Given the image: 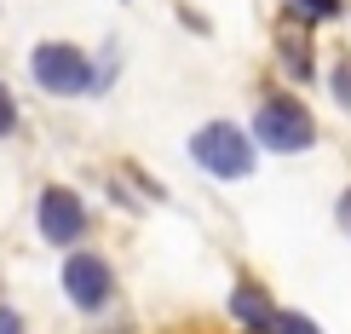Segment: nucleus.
Instances as JSON below:
<instances>
[{"mask_svg": "<svg viewBox=\"0 0 351 334\" xmlns=\"http://www.w3.org/2000/svg\"><path fill=\"white\" fill-rule=\"evenodd\" d=\"M300 18H340V0H300Z\"/></svg>", "mask_w": 351, "mask_h": 334, "instance_id": "nucleus-9", "label": "nucleus"}, {"mask_svg": "<svg viewBox=\"0 0 351 334\" xmlns=\"http://www.w3.org/2000/svg\"><path fill=\"white\" fill-rule=\"evenodd\" d=\"M12 127H18V98H12L6 86H0V139H6Z\"/></svg>", "mask_w": 351, "mask_h": 334, "instance_id": "nucleus-10", "label": "nucleus"}, {"mask_svg": "<svg viewBox=\"0 0 351 334\" xmlns=\"http://www.w3.org/2000/svg\"><path fill=\"white\" fill-rule=\"evenodd\" d=\"M271 334H323L311 323V317H300V311H276V323H271Z\"/></svg>", "mask_w": 351, "mask_h": 334, "instance_id": "nucleus-7", "label": "nucleus"}, {"mask_svg": "<svg viewBox=\"0 0 351 334\" xmlns=\"http://www.w3.org/2000/svg\"><path fill=\"white\" fill-rule=\"evenodd\" d=\"M190 156H196V167L213 173V179H242V173L254 167V144H247V133L230 127V121H208L190 139Z\"/></svg>", "mask_w": 351, "mask_h": 334, "instance_id": "nucleus-1", "label": "nucleus"}, {"mask_svg": "<svg viewBox=\"0 0 351 334\" xmlns=\"http://www.w3.org/2000/svg\"><path fill=\"white\" fill-rule=\"evenodd\" d=\"M29 75L47 86V93L75 98V93H86V86H93V58H86L81 47L47 40V47H35V58H29Z\"/></svg>", "mask_w": 351, "mask_h": 334, "instance_id": "nucleus-3", "label": "nucleus"}, {"mask_svg": "<svg viewBox=\"0 0 351 334\" xmlns=\"http://www.w3.org/2000/svg\"><path fill=\"white\" fill-rule=\"evenodd\" d=\"M64 294H69V306H75V311H104L110 294H115L110 265H104L98 254H69V265H64Z\"/></svg>", "mask_w": 351, "mask_h": 334, "instance_id": "nucleus-4", "label": "nucleus"}, {"mask_svg": "<svg viewBox=\"0 0 351 334\" xmlns=\"http://www.w3.org/2000/svg\"><path fill=\"white\" fill-rule=\"evenodd\" d=\"M282 47H288V69H294V75H311V52H305V40H300V35H288Z\"/></svg>", "mask_w": 351, "mask_h": 334, "instance_id": "nucleus-8", "label": "nucleus"}, {"mask_svg": "<svg viewBox=\"0 0 351 334\" xmlns=\"http://www.w3.org/2000/svg\"><path fill=\"white\" fill-rule=\"evenodd\" d=\"M230 317H237L242 329H254V334L276 323V311H271V300L259 294L254 283H237V288H230Z\"/></svg>", "mask_w": 351, "mask_h": 334, "instance_id": "nucleus-6", "label": "nucleus"}, {"mask_svg": "<svg viewBox=\"0 0 351 334\" xmlns=\"http://www.w3.org/2000/svg\"><path fill=\"white\" fill-rule=\"evenodd\" d=\"M0 334H23V317H18V311H6V306H0Z\"/></svg>", "mask_w": 351, "mask_h": 334, "instance_id": "nucleus-12", "label": "nucleus"}, {"mask_svg": "<svg viewBox=\"0 0 351 334\" xmlns=\"http://www.w3.org/2000/svg\"><path fill=\"white\" fill-rule=\"evenodd\" d=\"M340 225H346V230H351V191H346V196H340Z\"/></svg>", "mask_w": 351, "mask_h": 334, "instance_id": "nucleus-13", "label": "nucleus"}, {"mask_svg": "<svg viewBox=\"0 0 351 334\" xmlns=\"http://www.w3.org/2000/svg\"><path fill=\"white\" fill-rule=\"evenodd\" d=\"M254 139L265 144V150H276V156H300V150H311L317 121L294 104V98H271V104H259V115H254Z\"/></svg>", "mask_w": 351, "mask_h": 334, "instance_id": "nucleus-2", "label": "nucleus"}, {"mask_svg": "<svg viewBox=\"0 0 351 334\" xmlns=\"http://www.w3.org/2000/svg\"><path fill=\"white\" fill-rule=\"evenodd\" d=\"M35 219H40V237L47 242L69 248V242H81V230H86V208H81L75 191L52 184V191H40V202H35Z\"/></svg>", "mask_w": 351, "mask_h": 334, "instance_id": "nucleus-5", "label": "nucleus"}, {"mask_svg": "<svg viewBox=\"0 0 351 334\" xmlns=\"http://www.w3.org/2000/svg\"><path fill=\"white\" fill-rule=\"evenodd\" d=\"M334 93H340V104L351 110V58H346L340 69H334Z\"/></svg>", "mask_w": 351, "mask_h": 334, "instance_id": "nucleus-11", "label": "nucleus"}]
</instances>
